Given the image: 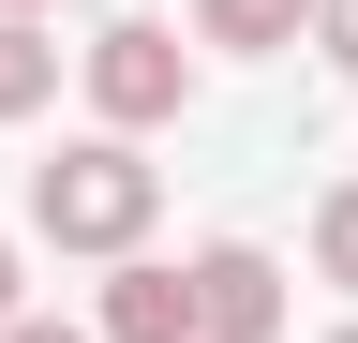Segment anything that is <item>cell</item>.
Segmentation results:
<instances>
[{"instance_id":"cell-2","label":"cell","mask_w":358,"mask_h":343,"mask_svg":"<svg viewBox=\"0 0 358 343\" xmlns=\"http://www.w3.org/2000/svg\"><path fill=\"white\" fill-rule=\"evenodd\" d=\"M75 75H90V135H134V149L194 105V45H179L164 15H105V30L75 45Z\"/></svg>"},{"instance_id":"cell-8","label":"cell","mask_w":358,"mask_h":343,"mask_svg":"<svg viewBox=\"0 0 358 343\" xmlns=\"http://www.w3.org/2000/svg\"><path fill=\"white\" fill-rule=\"evenodd\" d=\"M313 60H343V75H358V0H313Z\"/></svg>"},{"instance_id":"cell-9","label":"cell","mask_w":358,"mask_h":343,"mask_svg":"<svg viewBox=\"0 0 358 343\" xmlns=\"http://www.w3.org/2000/svg\"><path fill=\"white\" fill-rule=\"evenodd\" d=\"M15 314H30V254L0 239V328H15Z\"/></svg>"},{"instance_id":"cell-4","label":"cell","mask_w":358,"mask_h":343,"mask_svg":"<svg viewBox=\"0 0 358 343\" xmlns=\"http://www.w3.org/2000/svg\"><path fill=\"white\" fill-rule=\"evenodd\" d=\"M90 343H194V269L120 254V269H105V298H90Z\"/></svg>"},{"instance_id":"cell-10","label":"cell","mask_w":358,"mask_h":343,"mask_svg":"<svg viewBox=\"0 0 358 343\" xmlns=\"http://www.w3.org/2000/svg\"><path fill=\"white\" fill-rule=\"evenodd\" d=\"M0 343H90L75 314H15V328H0Z\"/></svg>"},{"instance_id":"cell-12","label":"cell","mask_w":358,"mask_h":343,"mask_svg":"<svg viewBox=\"0 0 358 343\" xmlns=\"http://www.w3.org/2000/svg\"><path fill=\"white\" fill-rule=\"evenodd\" d=\"M329 343H358V314H343V328H329Z\"/></svg>"},{"instance_id":"cell-7","label":"cell","mask_w":358,"mask_h":343,"mask_svg":"<svg viewBox=\"0 0 358 343\" xmlns=\"http://www.w3.org/2000/svg\"><path fill=\"white\" fill-rule=\"evenodd\" d=\"M313 284H343V298H358V180L313 194Z\"/></svg>"},{"instance_id":"cell-1","label":"cell","mask_w":358,"mask_h":343,"mask_svg":"<svg viewBox=\"0 0 358 343\" xmlns=\"http://www.w3.org/2000/svg\"><path fill=\"white\" fill-rule=\"evenodd\" d=\"M150 224H164V164L134 149V135H60L30 164V239L45 254H150Z\"/></svg>"},{"instance_id":"cell-11","label":"cell","mask_w":358,"mask_h":343,"mask_svg":"<svg viewBox=\"0 0 358 343\" xmlns=\"http://www.w3.org/2000/svg\"><path fill=\"white\" fill-rule=\"evenodd\" d=\"M0 15H60V0H0Z\"/></svg>"},{"instance_id":"cell-6","label":"cell","mask_w":358,"mask_h":343,"mask_svg":"<svg viewBox=\"0 0 358 343\" xmlns=\"http://www.w3.org/2000/svg\"><path fill=\"white\" fill-rule=\"evenodd\" d=\"M60 105V45H45V15H0V119H45Z\"/></svg>"},{"instance_id":"cell-5","label":"cell","mask_w":358,"mask_h":343,"mask_svg":"<svg viewBox=\"0 0 358 343\" xmlns=\"http://www.w3.org/2000/svg\"><path fill=\"white\" fill-rule=\"evenodd\" d=\"M194 45H224V60H284V45H313V0H194Z\"/></svg>"},{"instance_id":"cell-3","label":"cell","mask_w":358,"mask_h":343,"mask_svg":"<svg viewBox=\"0 0 358 343\" xmlns=\"http://www.w3.org/2000/svg\"><path fill=\"white\" fill-rule=\"evenodd\" d=\"M194 343H284V269H268V239H209L194 254Z\"/></svg>"}]
</instances>
